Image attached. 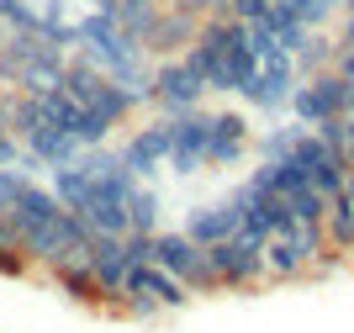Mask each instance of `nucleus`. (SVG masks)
I'll use <instances>...</instances> for the list:
<instances>
[{"label":"nucleus","instance_id":"nucleus-1","mask_svg":"<svg viewBox=\"0 0 354 333\" xmlns=\"http://www.w3.org/2000/svg\"><path fill=\"white\" fill-rule=\"evenodd\" d=\"M201 37L212 43L207 85L222 90V96H238V90L254 80V69H259V53H254V43H249V21H207Z\"/></svg>","mask_w":354,"mask_h":333},{"label":"nucleus","instance_id":"nucleus-2","mask_svg":"<svg viewBox=\"0 0 354 333\" xmlns=\"http://www.w3.org/2000/svg\"><path fill=\"white\" fill-rule=\"evenodd\" d=\"M265 244L270 238H254V233H233L222 244H207V264H212V276L222 280V291H249L259 280H270Z\"/></svg>","mask_w":354,"mask_h":333},{"label":"nucleus","instance_id":"nucleus-3","mask_svg":"<svg viewBox=\"0 0 354 333\" xmlns=\"http://www.w3.org/2000/svg\"><path fill=\"white\" fill-rule=\"evenodd\" d=\"M90 222L80 217V212H69V206H59L53 217L43 222V228H32L27 233V260L32 264H69V260H85V249H90Z\"/></svg>","mask_w":354,"mask_h":333},{"label":"nucleus","instance_id":"nucleus-4","mask_svg":"<svg viewBox=\"0 0 354 333\" xmlns=\"http://www.w3.org/2000/svg\"><path fill=\"white\" fill-rule=\"evenodd\" d=\"M349 80H344L339 69H323L312 74V80H301L291 96V111L301 127H323V122H333V116H349Z\"/></svg>","mask_w":354,"mask_h":333},{"label":"nucleus","instance_id":"nucleus-5","mask_svg":"<svg viewBox=\"0 0 354 333\" xmlns=\"http://www.w3.org/2000/svg\"><path fill=\"white\" fill-rule=\"evenodd\" d=\"M233 196H238V206H243V233H254V238H281V233H291V228H296L291 201H286L281 190L259 186L254 174L233 190Z\"/></svg>","mask_w":354,"mask_h":333},{"label":"nucleus","instance_id":"nucleus-6","mask_svg":"<svg viewBox=\"0 0 354 333\" xmlns=\"http://www.w3.org/2000/svg\"><path fill=\"white\" fill-rule=\"evenodd\" d=\"M201 27H207V16H201V11L180 6V0H164L159 16H153V27H148V37H143V48L159 58V64H164V58H180L196 37H201Z\"/></svg>","mask_w":354,"mask_h":333},{"label":"nucleus","instance_id":"nucleus-7","mask_svg":"<svg viewBox=\"0 0 354 333\" xmlns=\"http://www.w3.org/2000/svg\"><path fill=\"white\" fill-rule=\"evenodd\" d=\"M207 80L185 64V58H164L159 69H153V106H159L164 116H180V111H196L201 106V96H207Z\"/></svg>","mask_w":354,"mask_h":333},{"label":"nucleus","instance_id":"nucleus-8","mask_svg":"<svg viewBox=\"0 0 354 333\" xmlns=\"http://www.w3.org/2000/svg\"><path fill=\"white\" fill-rule=\"evenodd\" d=\"M169 170L185 180V174H196L201 164H207V148H212V111H180V116H169Z\"/></svg>","mask_w":354,"mask_h":333},{"label":"nucleus","instance_id":"nucleus-9","mask_svg":"<svg viewBox=\"0 0 354 333\" xmlns=\"http://www.w3.org/2000/svg\"><path fill=\"white\" fill-rule=\"evenodd\" d=\"M296 85H301L296 58H291V53H275V58H265V64L254 69V80L238 90V96H243L249 106H259V111H281V106H291Z\"/></svg>","mask_w":354,"mask_h":333},{"label":"nucleus","instance_id":"nucleus-10","mask_svg":"<svg viewBox=\"0 0 354 333\" xmlns=\"http://www.w3.org/2000/svg\"><path fill=\"white\" fill-rule=\"evenodd\" d=\"M85 264L95 270V280L106 286V307H117L122 312V302H127V270H133V260H127V238H111V233H95L90 238V249H85Z\"/></svg>","mask_w":354,"mask_h":333},{"label":"nucleus","instance_id":"nucleus-11","mask_svg":"<svg viewBox=\"0 0 354 333\" xmlns=\"http://www.w3.org/2000/svg\"><path fill=\"white\" fill-rule=\"evenodd\" d=\"M169 116H159V122H148V127H138L127 143H122V164L133 170V180H153L159 170H169Z\"/></svg>","mask_w":354,"mask_h":333},{"label":"nucleus","instance_id":"nucleus-12","mask_svg":"<svg viewBox=\"0 0 354 333\" xmlns=\"http://www.w3.org/2000/svg\"><path fill=\"white\" fill-rule=\"evenodd\" d=\"M185 233H191L196 244H222V238H233V233H243V206H238V196H227V201H212V206H196L191 217H185Z\"/></svg>","mask_w":354,"mask_h":333},{"label":"nucleus","instance_id":"nucleus-13","mask_svg":"<svg viewBox=\"0 0 354 333\" xmlns=\"http://www.w3.org/2000/svg\"><path fill=\"white\" fill-rule=\"evenodd\" d=\"M243 154H249V116H243V111H212V148H207V164L233 170Z\"/></svg>","mask_w":354,"mask_h":333},{"label":"nucleus","instance_id":"nucleus-14","mask_svg":"<svg viewBox=\"0 0 354 333\" xmlns=\"http://www.w3.org/2000/svg\"><path fill=\"white\" fill-rule=\"evenodd\" d=\"M80 154H85V143L69 138L64 127H53V122H43V127L27 138V164L32 170H59V164H74Z\"/></svg>","mask_w":354,"mask_h":333},{"label":"nucleus","instance_id":"nucleus-15","mask_svg":"<svg viewBox=\"0 0 354 333\" xmlns=\"http://www.w3.org/2000/svg\"><path fill=\"white\" fill-rule=\"evenodd\" d=\"M53 286H59V296H69V302H80V307H106V286L95 280V270H90L85 260L53 264Z\"/></svg>","mask_w":354,"mask_h":333},{"label":"nucleus","instance_id":"nucleus-16","mask_svg":"<svg viewBox=\"0 0 354 333\" xmlns=\"http://www.w3.org/2000/svg\"><path fill=\"white\" fill-rule=\"evenodd\" d=\"M59 206H64V201L53 196V186H32V180H27V190H21V196H16V206H11V217H16V228H21V238H27L32 228H43Z\"/></svg>","mask_w":354,"mask_h":333},{"label":"nucleus","instance_id":"nucleus-17","mask_svg":"<svg viewBox=\"0 0 354 333\" xmlns=\"http://www.w3.org/2000/svg\"><path fill=\"white\" fill-rule=\"evenodd\" d=\"M53 196H59L69 212H85L90 196H95V180H90V170H85L80 159H74V164H59V170H53Z\"/></svg>","mask_w":354,"mask_h":333},{"label":"nucleus","instance_id":"nucleus-18","mask_svg":"<svg viewBox=\"0 0 354 333\" xmlns=\"http://www.w3.org/2000/svg\"><path fill=\"white\" fill-rule=\"evenodd\" d=\"M323 233H328V249H333V254H349L354 249V201H349V190H339V196L328 201Z\"/></svg>","mask_w":354,"mask_h":333},{"label":"nucleus","instance_id":"nucleus-19","mask_svg":"<svg viewBox=\"0 0 354 333\" xmlns=\"http://www.w3.org/2000/svg\"><path fill=\"white\" fill-rule=\"evenodd\" d=\"M265 264H270V280H296V276H307L312 264H307V254L291 244V238H270L265 244Z\"/></svg>","mask_w":354,"mask_h":333},{"label":"nucleus","instance_id":"nucleus-20","mask_svg":"<svg viewBox=\"0 0 354 333\" xmlns=\"http://www.w3.org/2000/svg\"><path fill=\"white\" fill-rule=\"evenodd\" d=\"M339 37H328L323 27L312 32V43L301 48V53H296V74H301V80H312V74H323V69H333V64H339Z\"/></svg>","mask_w":354,"mask_h":333},{"label":"nucleus","instance_id":"nucleus-21","mask_svg":"<svg viewBox=\"0 0 354 333\" xmlns=\"http://www.w3.org/2000/svg\"><path fill=\"white\" fill-rule=\"evenodd\" d=\"M127 217H133V233H159V196L148 180H138L133 196H127Z\"/></svg>","mask_w":354,"mask_h":333},{"label":"nucleus","instance_id":"nucleus-22","mask_svg":"<svg viewBox=\"0 0 354 333\" xmlns=\"http://www.w3.org/2000/svg\"><path fill=\"white\" fill-rule=\"evenodd\" d=\"M159 6H164V0H122V6H117V27L143 43L148 27H153V16H159Z\"/></svg>","mask_w":354,"mask_h":333},{"label":"nucleus","instance_id":"nucleus-23","mask_svg":"<svg viewBox=\"0 0 354 333\" xmlns=\"http://www.w3.org/2000/svg\"><path fill=\"white\" fill-rule=\"evenodd\" d=\"M281 6L307 27H328L333 16H344V0H281Z\"/></svg>","mask_w":354,"mask_h":333},{"label":"nucleus","instance_id":"nucleus-24","mask_svg":"<svg viewBox=\"0 0 354 333\" xmlns=\"http://www.w3.org/2000/svg\"><path fill=\"white\" fill-rule=\"evenodd\" d=\"M301 122H286V127H270L265 138H259V154L265 159H291V148H296V138H301Z\"/></svg>","mask_w":354,"mask_h":333},{"label":"nucleus","instance_id":"nucleus-25","mask_svg":"<svg viewBox=\"0 0 354 333\" xmlns=\"http://www.w3.org/2000/svg\"><path fill=\"white\" fill-rule=\"evenodd\" d=\"M0 21L11 32H43V11H32L27 0H0Z\"/></svg>","mask_w":354,"mask_h":333},{"label":"nucleus","instance_id":"nucleus-26","mask_svg":"<svg viewBox=\"0 0 354 333\" xmlns=\"http://www.w3.org/2000/svg\"><path fill=\"white\" fill-rule=\"evenodd\" d=\"M328 201H333V196H323L317 186H307V190H296V196H291V212H296V222H323Z\"/></svg>","mask_w":354,"mask_h":333},{"label":"nucleus","instance_id":"nucleus-27","mask_svg":"<svg viewBox=\"0 0 354 333\" xmlns=\"http://www.w3.org/2000/svg\"><path fill=\"white\" fill-rule=\"evenodd\" d=\"M27 190V170H11V164H0V217H11L16 196Z\"/></svg>","mask_w":354,"mask_h":333},{"label":"nucleus","instance_id":"nucleus-28","mask_svg":"<svg viewBox=\"0 0 354 333\" xmlns=\"http://www.w3.org/2000/svg\"><path fill=\"white\" fill-rule=\"evenodd\" d=\"M127 260L133 264H153L159 260V233H127Z\"/></svg>","mask_w":354,"mask_h":333},{"label":"nucleus","instance_id":"nucleus-29","mask_svg":"<svg viewBox=\"0 0 354 333\" xmlns=\"http://www.w3.org/2000/svg\"><path fill=\"white\" fill-rule=\"evenodd\" d=\"M0 164H27V143L0 122Z\"/></svg>","mask_w":354,"mask_h":333},{"label":"nucleus","instance_id":"nucleus-30","mask_svg":"<svg viewBox=\"0 0 354 333\" xmlns=\"http://www.w3.org/2000/svg\"><path fill=\"white\" fill-rule=\"evenodd\" d=\"M32 270V260H27V249H0V276H11V280H21Z\"/></svg>","mask_w":354,"mask_h":333},{"label":"nucleus","instance_id":"nucleus-31","mask_svg":"<svg viewBox=\"0 0 354 333\" xmlns=\"http://www.w3.org/2000/svg\"><path fill=\"white\" fill-rule=\"evenodd\" d=\"M270 6L275 0H233V21H259V16H270Z\"/></svg>","mask_w":354,"mask_h":333},{"label":"nucleus","instance_id":"nucleus-32","mask_svg":"<svg viewBox=\"0 0 354 333\" xmlns=\"http://www.w3.org/2000/svg\"><path fill=\"white\" fill-rule=\"evenodd\" d=\"M122 312H127V318H138V323H148L153 312H164V307L153 302V296H127V302H122Z\"/></svg>","mask_w":354,"mask_h":333},{"label":"nucleus","instance_id":"nucleus-33","mask_svg":"<svg viewBox=\"0 0 354 333\" xmlns=\"http://www.w3.org/2000/svg\"><path fill=\"white\" fill-rule=\"evenodd\" d=\"M339 43L354 48V0H344V16H339Z\"/></svg>","mask_w":354,"mask_h":333},{"label":"nucleus","instance_id":"nucleus-34","mask_svg":"<svg viewBox=\"0 0 354 333\" xmlns=\"http://www.w3.org/2000/svg\"><path fill=\"white\" fill-rule=\"evenodd\" d=\"M333 69H339L344 80H349V85H354V48H339V64H333Z\"/></svg>","mask_w":354,"mask_h":333},{"label":"nucleus","instance_id":"nucleus-35","mask_svg":"<svg viewBox=\"0 0 354 333\" xmlns=\"http://www.w3.org/2000/svg\"><path fill=\"white\" fill-rule=\"evenodd\" d=\"M122 0H90V11H101V16H117Z\"/></svg>","mask_w":354,"mask_h":333}]
</instances>
